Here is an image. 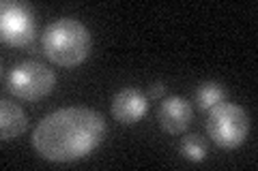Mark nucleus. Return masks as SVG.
I'll use <instances>...</instances> for the list:
<instances>
[{
  "label": "nucleus",
  "mask_w": 258,
  "mask_h": 171,
  "mask_svg": "<svg viewBox=\"0 0 258 171\" xmlns=\"http://www.w3.org/2000/svg\"><path fill=\"white\" fill-rule=\"evenodd\" d=\"M147 96L138 88H123L112 99V116L120 124H134L147 111Z\"/></svg>",
  "instance_id": "nucleus-7"
},
{
  "label": "nucleus",
  "mask_w": 258,
  "mask_h": 171,
  "mask_svg": "<svg viewBox=\"0 0 258 171\" xmlns=\"http://www.w3.org/2000/svg\"><path fill=\"white\" fill-rule=\"evenodd\" d=\"M181 154L185 158L198 162V160H203L207 156V145H205V141L200 139L198 135H187V137H183Z\"/></svg>",
  "instance_id": "nucleus-10"
},
{
  "label": "nucleus",
  "mask_w": 258,
  "mask_h": 171,
  "mask_svg": "<svg viewBox=\"0 0 258 171\" xmlns=\"http://www.w3.org/2000/svg\"><path fill=\"white\" fill-rule=\"evenodd\" d=\"M166 92V84H161V81H157V84H153L151 86V90H149V96L151 99H161Z\"/></svg>",
  "instance_id": "nucleus-11"
},
{
  "label": "nucleus",
  "mask_w": 258,
  "mask_h": 171,
  "mask_svg": "<svg viewBox=\"0 0 258 171\" xmlns=\"http://www.w3.org/2000/svg\"><path fill=\"white\" fill-rule=\"evenodd\" d=\"M93 39L82 22L74 18H58L43 30V50L54 64L62 69L78 67L86 60Z\"/></svg>",
  "instance_id": "nucleus-2"
},
{
  "label": "nucleus",
  "mask_w": 258,
  "mask_h": 171,
  "mask_svg": "<svg viewBox=\"0 0 258 171\" xmlns=\"http://www.w3.org/2000/svg\"><path fill=\"white\" fill-rule=\"evenodd\" d=\"M56 86V75L45 64L26 60L20 62L7 75V88L24 101H39L47 96Z\"/></svg>",
  "instance_id": "nucleus-4"
},
{
  "label": "nucleus",
  "mask_w": 258,
  "mask_h": 171,
  "mask_svg": "<svg viewBox=\"0 0 258 171\" xmlns=\"http://www.w3.org/2000/svg\"><path fill=\"white\" fill-rule=\"evenodd\" d=\"M207 131L220 148L232 150L245 141L249 133V118L237 103H217L209 111Z\"/></svg>",
  "instance_id": "nucleus-3"
},
{
  "label": "nucleus",
  "mask_w": 258,
  "mask_h": 171,
  "mask_svg": "<svg viewBox=\"0 0 258 171\" xmlns=\"http://www.w3.org/2000/svg\"><path fill=\"white\" fill-rule=\"evenodd\" d=\"M194 109L181 96H168L157 109V122L168 135H181L191 124Z\"/></svg>",
  "instance_id": "nucleus-6"
},
{
  "label": "nucleus",
  "mask_w": 258,
  "mask_h": 171,
  "mask_svg": "<svg viewBox=\"0 0 258 171\" xmlns=\"http://www.w3.org/2000/svg\"><path fill=\"white\" fill-rule=\"evenodd\" d=\"M196 101L200 105V109H211V107H215L217 103L224 101V88L220 84L209 81V84L200 86V90L196 92Z\"/></svg>",
  "instance_id": "nucleus-9"
},
{
  "label": "nucleus",
  "mask_w": 258,
  "mask_h": 171,
  "mask_svg": "<svg viewBox=\"0 0 258 171\" xmlns=\"http://www.w3.org/2000/svg\"><path fill=\"white\" fill-rule=\"evenodd\" d=\"M106 137V120L88 107H64L45 116L32 133V145L47 160L67 162L91 154Z\"/></svg>",
  "instance_id": "nucleus-1"
},
{
  "label": "nucleus",
  "mask_w": 258,
  "mask_h": 171,
  "mask_svg": "<svg viewBox=\"0 0 258 171\" xmlns=\"http://www.w3.org/2000/svg\"><path fill=\"white\" fill-rule=\"evenodd\" d=\"M0 35L3 41L13 47H22L35 37V20L28 5L5 0L0 7Z\"/></svg>",
  "instance_id": "nucleus-5"
},
{
  "label": "nucleus",
  "mask_w": 258,
  "mask_h": 171,
  "mask_svg": "<svg viewBox=\"0 0 258 171\" xmlns=\"http://www.w3.org/2000/svg\"><path fill=\"white\" fill-rule=\"evenodd\" d=\"M28 126V118L20 105L9 103L7 99L0 101V137L3 141H9L20 137Z\"/></svg>",
  "instance_id": "nucleus-8"
}]
</instances>
